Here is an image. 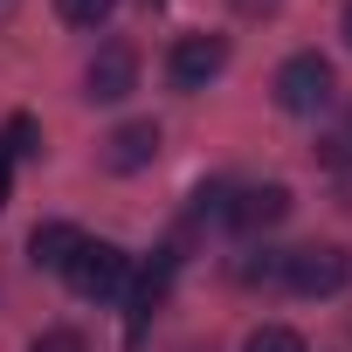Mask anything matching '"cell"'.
Listing matches in <instances>:
<instances>
[{
  "label": "cell",
  "instance_id": "cell-1",
  "mask_svg": "<svg viewBox=\"0 0 352 352\" xmlns=\"http://www.w3.org/2000/svg\"><path fill=\"white\" fill-rule=\"evenodd\" d=\"M270 90H276V104H283L290 118H324V111H331V97H338V76H331V63H324V56H311V49H304V56H290V63L276 69V83H270Z\"/></svg>",
  "mask_w": 352,
  "mask_h": 352
},
{
  "label": "cell",
  "instance_id": "cell-2",
  "mask_svg": "<svg viewBox=\"0 0 352 352\" xmlns=\"http://www.w3.org/2000/svg\"><path fill=\"white\" fill-rule=\"evenodd\" d=\"M276 276H283L290 297H338L345 276H352V256L331 249V242H311V249H290V256L276 263Z\"/></svg>",
  "mask_w": 352,
  "mask_h": 352
},
{
  "label": "cell",
  "instance_id": "cell-3",
  "mask_svg": "<svg viewBox=\"0 0 352 352\" xmlns=\"http://www.w3.org/2000/svg\"><path fill=\"white\" fill-rule=\"evenodd\" d=\"M63 276H69V290H76V297L111 304V297L124 290V276H131V256H124L118 242H90V235H83V249L69 256V270H63Z\"/></svg>",
  "mask_w": 352,
  "mask_h": 352
},
{
  "label": "cell",
  "instance_id": "cell-4",
  "mask_svg": "<svg viewBox=\"0 0 352 352\" xmlns=\"http://www.w3.org/2000/svg\"><path fill=\"white\" fill-rule=\"evenodd\" d=\"M221 69H228V42L221 35H180L173 56H166V83L173 90H208Z\"/></svg>",
  "mask_w": 352,
  "mask_h": 352
},
{
  "label": "cell",
  "instance_id": "cell-5",
  "mask_svg": "<svg viewBox=\"0 0 352 352\" xmlns=\"http://www.w3.org/2000/svg\"><path fill=\"white\" fill-rule=\"evenodd\" d=\"M138 90V56H131V42H104L97 56H90V69H83V97L90 104H118V97H131Z\"/></svg>",
  "mask_w": 352,
  "mask_h": 352
},
{
  "label": "cell",
  "instance_id": "cell-6",
  "mask_svg": "<svg viewBox=\"0 0 352 352\" xmlns=\"http://www.w3.org/2000/svg\"><path fill=\"white\" fill-rule=\"evenodd\" d=\"M159 159V124L152 118H131V124H118L111 138H104V166L111 173H138V166H152Z\"/></svg>",
  "mask_w": 352,
  "mask_h": 352
},
{
  "label": "cell",
  "instance_id": "cell-7",
  "mask_svg": "<svg viewBox=\"0 0 352 352\" xmlns=\"http://www.w3.org/2000/svg\"><path fill=\"white\" fill-rule=\"evenodd\" d=\"M283 214H290V187H283V180L249 187V194H235V201H228V221H235V228H249V235H256V228H276Z\"/></svg>",
  "mask_w": 352,
  "mask_h": 352
},
{
  "label": "cell",
  "instance_id": "cell-8",
  "mask_svg": "<svg viewBox=\"0 0 352 352\" xmlns=\"http://www.w3.org/2000/svg\"><path fill=\"white\" fill-rule=\"evenodd\" d=\"M166 283H173V249H159V256H152V270H145V276H138V290H131V352H138L145 318L166 304Z\"/></svg>",
  "mask_w": 352,
  "mask_h": 352
},
{
  "label": "cell",
  "instance_id": "cell-9",
  "mask_svg": "<svg viewBox=\"0 0 352 352\" xmlns=\"http://www.w3.org/2000/svg\"><path fill=\"white\" fill-rule=\"evenodd\" d=\"M76 249H83V228H69V221H42V228L28 235V256H35L42 270H69Z\"/></svg>",
  "mask_w": 352,
  "mask_h": 352
},
{
  "label": "cell",
  "instance_id": "cell-10",
  "mask_svg": "<svg viewBox=\"0 0 352 352\" xmlns=\"http://www.w3.org/2000/svg\"><path fill=\"white\" fill-rule=\"evenodd\" d=\"M56 14H63L69 28H104V21L118 14V0H56Z\"/></svg>",
  "mask_w": 352,
  "mask_h": 352
},
{
  "label": "cell",
  "instance_id": "cell-11",
  "mask_svg": "<svg viewBox=\"0 0 352 352\" xmlns=\"http://www.w3.org/2000/svg\"><path fill=\"white\" fill-rule=\"evenodd\" d=\"M0 152H8V159H35V152H42L35 118H8V131H0Z\"/></svg>",
  "mask_w": 352,
  "mask_h": 352
},
{
  "label": "cell",
  "instance_id": "cell-12",
  "mask_svg": "<svg viewBox=\"0 0 352 352\" xmlns=\"http://www.w3.org/2000/svg\"><path fill=\"white\" fill-rule=\"evenodd\" d=\"M242 352H304V338H297V331H290V324H256V331H249V345H242Z\"/></svg>",
  "mask_w": 352,
  "mask_h": 352
},
{
  "label": "cell",
  "instance_id": "cell-13",
  "mask_svg": "<svg viewBox=\"0 0 352 352\" xmlns=\"http://www.w3.org/2000/svg\"><path fill=\"white\" fill-rule=\"evenodd\" d=\"M28 352H90V338H83V331H69V324H56V331H42Z\"/></svg>",
  "mask_w": 352,
  "mask_h": 352
},
{
  "label": "cell",
  "instance_id": "cell-14",
  "mask_svg": "<svg viewBox=\"0 0 352 352\" xmlns=\"http://www.w3.org/2000/svg\"><path fill=\"white\" fill-rule=\"evenodd\" d=\"M338 35H345V49H352V0H345V14H338Z\"/></svg>",
  "mask_w": 352,
  "mask_h": 352
},
{
  "label": "cell",
  "instance_id": "cell-15",
  "mask_svg": "<svg viewBox=\"0 0 352 352\" xmlns=\"http://www.w3.org/2000/svg\"><path fill=\"white\" fill-rule=\"evenodd\" d=\"M0 208H8V152H0Z\"/></svg>",
  "mask_w": 352,
  "mask_h": 352
}]
</instances>
